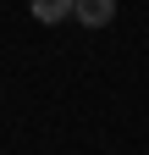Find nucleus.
Segmentation results:
<instances>
[{
	"label": "nucleus",
	"instance_id": "nucleus-2",
	"mask_svg": "<svg viewBox=\"0 0 149 155\" xmlns=\"http://www.w3.org/2000/svg\"><path fill=\"white\" fill-rule=\"evenodd\" d=\"M28 11L39 17V22H66V17H72V0H28Z\"/></svg>",
	"mask_w": 149,
	"mask_h": 155
},
{
	"label": "nucleus",
	"instance_id": "nucleus-1",
	"mask_svg": "<svg viewBox=\"0 0 149 155\" xmlns=\"http://www.w3.org/2000/svg\"><path fill=\"white\" fill-rule=\"evenodd\" d=\"M72 17H78L83 28H105L110 17H116V0H72Z\"/></svg>",
	"mask_w": 149,
	"mask_h": 155
}]
</instances>
